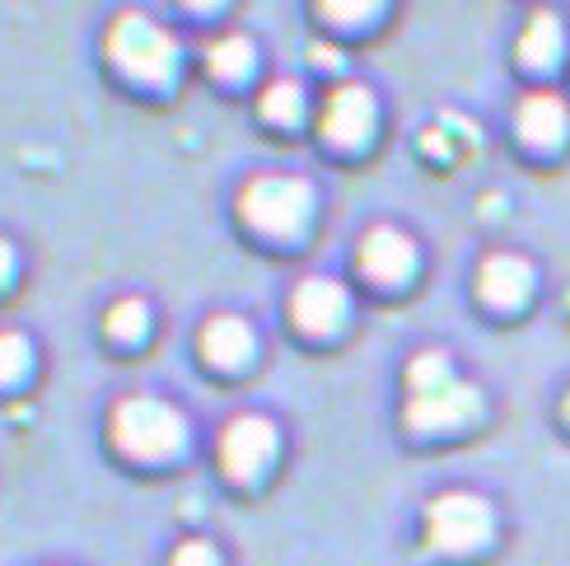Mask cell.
<instances>
[{"instance_id":"3","label":"cell","mask_w":570,"mask_h":566,"mask_svg":"<svg viewBox=\"0 0 570 566\" xmlns=\"http://www.w3.org/2000/svg\"><path fill=\"white\" fill-rule=\"evenodd\" d=\"M239 211L253 230L263 234H276V240H291V234L304 230L308 211H314V193H308L304 178H291V174H263L244 187L239 197Z\"/></svg>"},{"instance_id":"9","label":"cell","mask_w":570,"mask_h":566,"mask_svg":"<svg viewBox=\"0 0 570 566\" xmlns=\"http://www.w3.org/2000/svg\"><path fill=\"white\" fill-rule=\"evenodd\" d=\"M361 267L370 281H379V286H397V281H407L416 272V244L402 230L379 225L361 244Z\"/></svg>"},{"instance_id":"18","label":"cell","mask_w":570,"mask_h":566,"mask_svg":"<svg viewBox=\"0 0 570 566\" xmlns=\"http://www.w3.org/2000/svg\"><path fill=\"white\" fill-rule=\"evenodd\" d=\"M29 361H33L29 342H23L19 333H0V384L23 380V374H29Z\"/></svg>"},{"instance_id":"6","label":"cell","mask_w":570,"mask_h":566,"mask_svg":"<svg viewBox=\"0 0 570 566\" xmlns=\"http://www.w3.org/2000/svg\"><path fill=\"white\" fill-rule=\"evenodd\" d=\"M379 123V108H374V94L365 85H337L323 104V136L332 146H365L374 136Z\"/></svg>"},{"instance_id":"17","label":"cell","mask_w":570,"mask_h":566,"mask_svg":"<svg viewBox=\"0 0 570 566\" xmlns=\"http://www.w3.org/2000/svg\"><path fill=\"white\" fill-rule=\"evenodd\" d=\"M449 380H454V370H449L444 351H421V357H412V365H407L412 393H431V389H440V384H449Z\"/></svg>"},{"instance_id":"15","label":"cell","mask_w":570,"mask_h":566,"mask_svg":"<svg viewBox=\"0 0 570 566\" xmlns=\"http://www.w3.org/2000/svg\"><path fill=\"white\" fill-rule=\"evenodd\" d=\"M263 117L276 127H295L304 117V85L299 80H276L263 94Z\"/></svg>"},{"instance_id":"10","label":"cell","mask_w":570,"mask_h":566,"mask_svg":"<svg viewBox=\"0 0 570 566\" xmlns=\"http://www.w3.org/2000/svg\"><path fill=\"white\" fill-rule=\"evenodd\" d=\"M478 291L487 304H495V310H519L533 291V267L514 253H491L478 272Z\"/></svg>"},{"instance_id":"4","label":"cell","mask_w":570,"mask_h":566,"mask_svg":"<svg viewBox=\"0 0 570 566\" xmlns=\"http://www.w3.org/2000/svg\"><path fill=\"white\" fill-rule=\"evenodd\" d=\"M495 529V515L482 497L472 491H444L425 510V534H431V548L440 553H472L482 548Z\"/></svg>"},{"instance_id":"14","label":"cell","mask_w":570,"mask_h":566,"mask_svg":"<svg viewBox=\"0 0 570 566\" xmlns=\"http://www.w3.org/2000/svg\"><path fill=\"white\" fill-rule=\"evenodd\" d=\"M253 61H257V52H253V42H248L244 33H225V38L206 52V66L216 70L220 80H244L248 70H253Z\"/></svg>"},{"instance_id":"7","label":"cell","mask_w":570,"mask_h":566,"mask_svg":"<svg viewBox=\"0 0 570 566\" xmlns=\"http://www.w3.org/2000/svg\"><path fill=\"white\" fill-rule=\"evenodd\" d=\"M346 310H351V295L342 281H332V276H304L291 295V319L314 338L337 333L346 323Z\"/></svg>"},{"instance_id":"1","label":"cell","mask_w":570,"mask_h":566,"mask_svg":"<svg viewBox=\"0 0 570 566\" xmlns=\"http://www.w3.org/2000/svg\"><path fill=\"white\" fill-rule=\"evenodd\" d=\"M108 61L140 85H169L178 76V42L150 14H117L108 23Z\"/></svg>"},{"instance_id":"22","label":"cell","mask_w":570,"mask_h":566,"mask_svg":"<svg viewBox=\"0 0 570 566\" xmlns=\"http://www.w3.org/2000/svg\"><path fill=\"white\" fill-rule=\"evenodd\" d=\"M566 417H570V393H566Z\"/></svg>"},{"instance_id":"16","label":"cell","mask_w":570,"mask_h":566,"mask_svg":"<svg viewBox=\"0 0 570 566\" xmlns=\"http://www.w3.org/2000/svg\"><path fill=\"white\" fill-rule=\"evenodd\" d=\"M104 328H108V338H117V342H140L146 338V328H150L146 300H117L108 310V319H104Z\"/></svg>"},{"instance_id":"5","label":"cell","mask_w":570,"mask_h":566,"mask_svg":"<svg viewBox=\"0 0 570 566\" xmlns=\"http://www.w3.org/2000/svg\"><path fill=\"white\" fill-rule=\"evenodd\" d=\"M276 455V427L267 417H234L220 431V468L234 482H253Z\"/></svg>"},{"instance_id":"12","label":"cell","mask_w":570,"mask_h":566,"mask_svg":"<svg viewBox=\"0 0 570 566\" xmlns=\"http://www.w3.org/2000/svg\"><path fill=\"white\" fill-rule=\"evenodd\" d=\"M202 351H206V361H216L225 370L244 365L253 357V328L234 314H216L202 328Z\"/></svg>"},{"instance_id":"21","label":"cell","mask_w":570,"mask_h":566,"mask_svg":"<svg viewBox=\"0 0 570 566\" xmlns=\"http://www.w3.org/2000/svg\"><path fill=\"white\" fill-rule=\"evenodd\" d=\"M10 276H14V248H10L6 240H0V286H6Z\"/></svg>"},{"instance_id":"20","label":"cell","mask_w":570,"mask_h":566,"mask_svg":"<svg viewBox=\"0 0 570 566\" xmlns=\"http://www.w3.org/2000/svg\"><path fill=\"white\" fill-rule=\"evenodd\" d=\"M374 14H379V6H365V0H332V6H323V19H332V23H365Z\"/></svg>"},{"instance_id":"19","label":"cell","mask_w":570,"mask_h":566,"mask_svg":"<svg viewBox=\"0 0 570 566\" xmlns=\"http://www.w3.org/2000/svg\"><path fill=\"white\" fill-rule=\"evenodd\" d=\"M174 566H220V553L206 538H187V544L174 548Z\"/></svg>"},{"instance_id":"13","label":"cell","mask_w":570,"mask_h":566,"mask_svg":"<svg viewBox=\"0 0 570 566\" xmlns=\"http://www.w3.org/2000/svg\"><path fill=\"white\" fill-rule=\"evenodd\" d=\"M561 42H566V33H561V19L552 14V10H538V14H529V23H524V33H519V61L524 66H552L557 57H561Z\"/></svg>"},{"instance_id":"11","label":"cell","mask_w":570,"mask_h":566,"mask_svg":"<svg viewBox=\"0 0 570 566\" xmlns=\"http://www.w3.org/2000/svg\"><path fill=\"white\" fill-rule=\"evenodd\" d=\"M514 127H519V136L529 140V146H557V140L566 136V127H570V108H566V99L561 94H552V89H533V94H524L519 99V108H514Z\"/></svg>"},{"instance_id":"2","label":"cell","mask_w":570,"mask_h":566,"mask_svg":"<svg viewBox=\"0 0 570 566\" xmlns=\"http://www.w3.org/2000/svg\"><path fill=\"white\" fill-rule=\"evenodd\" d=\"M112 445L131 459H169L183 450L187 440V421L174 403L164 398H150V393H131L122 403L112 408Z\"/></svg>"},{"instance_id":"8","label":"cell","mask_w":570,"mask_h":566,"mask_svg":"<svg viewBox=\"0 0 570 566\" xmlns=\"http://www.w3.org/2000/svg\"><path fill=\"white\" fill-rule=\"evenodd\" d=\"M478 412H482V393L463 380H449L431 393H412V403H407V421L416 431H454Z\"/></svg>"}]
</instances>
